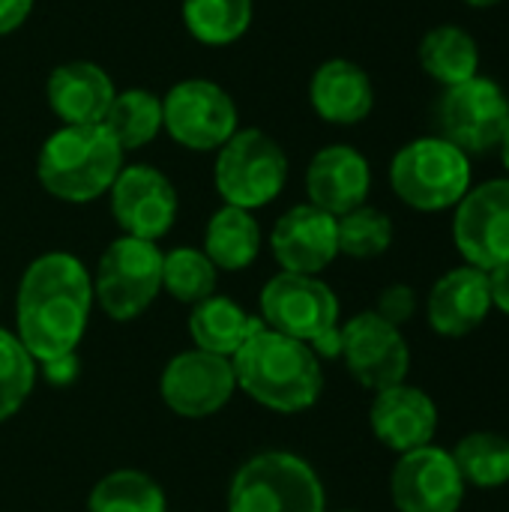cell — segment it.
Wrapping results in <instances>:
<instances>
[{"label":"cell","mask_w":509,"mask_h":512,"mask_svg":"<svg viewBox=\"0 0 509 512\" xmlns=\"http://www.w3.org/2000/svg\"><path fill=\"white\" fill-rule=\"evenodd\" d=\"M228 512H327L315 468L285 450L246 459L228 489Z\"/></svg>","instance_id":"cell-6"},{"label":"cell","mask_w":509,"mask_h":512,"mask_svg":"<svg viewBox=\"0 0 509 512\" xmlns=\"http://www.w3.org/2000/svg\"><path fill=\"white\" fill-rule=\"evenodd\" d=\"M465 492L453 453L438 444L402 453L390 474V498L399 512H459Z\"/></svg>","instance_id":"cell-14"},{"label":"cell","mask_w":509,"mask_h":512,"mask_svg":"<svg viewBox=\"0 0 509 512\" xmlns=\"http://www.w3.org/2000/svg\"><path fill=\"white\" fill-rule=\"evenodd\" d=\"M36 360L15 333L0 330V423L15 417L36 384Z\"/></svg>","instance_id":"cell-31"},{"label":"cell","mask_w":509,"mask_h":512,"mask_svg":"<svg viewBox=\"0 0 509 512\" xmlns=\"http://www.w3.org/2000/svg\"><path fill=\"white\" fill-rule=\"evenodd\" d=\"M264 327L315 345L324 333L339 327V297L336 291L318 279L303 273H276L258 297Z\"/></svg>","instance_id":"cell-10"},{"label":"cell","mask_w":509,"mask_h":512,"mask_svg":"<svg viewBox=\"0 0 509 512\" xmlns=\"http://www.w3.org/2000/svg\"><path fill=\"white\" fill-rule=\"evenodd\" d=\"M417 306H420V300H417V291L411 288V285H402V282H396V285H387L381 294H378V303H375V315L378 318H384L387 324H393V327H405L414 315H417Z\"/></svg>","instance_id":"cell-32"},{"label":"cell","mask_w":509,"mask_h":512,"mask_svg":"<svg viewBox=\"0 0 509 512\" xmlns=\"http://www.w3.org/2000/svg\"><path fill=\"white\" fill-rule=\"evenodd\" d=\"M240 129L234 96L210 78H183L162 93V132L183 150L216 153Z\"/></svg>","instance_id":"cell-7"},{"label":"cell","mask_w":509,"mask_h":512,"mask_svg":"<svg viewBox=\"0 0 509 512\" xmlns=\"http://www.w3.org/2000/svg\"><path fill=\"white\" fill-rule=\"evenodd\" d=\"M117 93L114 78L93 60H66L51 69L45 81V99L60 126L102 123Z\"/></svg>","instance_id":"cell-20"},{"label":"cell","mask_w":509,"mask_h":512,"mask_svg":"<svg viewBox=\"0 0 509 512\" xmlns=\"http://www.w3.org/2000/svg\"><path fill=\"white\" fill-rule=\"evenodd\" d=\"M342 360L360 387L381 393L408 378L411 348L399 327L369 309L342 324Z\"/></svg>","instance_id":"cell-13"},{"label":"cell","mask_w":509,"mask_h":512,"mask_svg":"<svg viewBox=\"0 0 509 512\" xmlns=\"http://www.w3.org/2000/svg\"><path fill=\"white\" fill-rule=\"evenodd\" d=\"M270 249L282 273L318 276L339 258L336 216L309 201L297 204L276 219L270 231Z\"/></svg>","instance_id":"cell-16"},{"label":"cell","mask_w":509,"mask_h":512,"mask_svg":"<svg viewBox=\"0 0 509 512\" xmlns=\"http://www.w3.org/2000/svg\"><path fill=\"white\" fill-rule=\"evenodd\" d=\"M237 390L234 366L228 357L207 351H183L162 369L159 396L168 411L186 420H204L222 411Z\"/></svg>","instance_id":"cell-15"},{"label":"cell","mask_w":509,"mask_h":512,"mask_svg":"<svg viewBox=\"0 0 509 512\" xmlns=\"http://www.w3.org/2000/svg\"><path fill=\"white\" fill-rule=\"evenodd\" d=\"M102 126L114 135L123 153L141 150L162 135V96L147 87L117 90Z\"/></svg>","instance_id":"cell-26"},{"label":"cell","mask_w":509,"mask_h":512,"mask_svg":"<svg viewBox=\"0 0 509 512\" xmlns=\"http://www.w3.org/2000/svg\"><path fill=\"white\" fill-rule=\"evenodd\" d=\"M342 512H357V510H342Z\"/></svg>","instance_id":"cell-38"},{"label":"cell","mask_w":509,"mask_h":512,"mask_svg":"<svg viewBox=\"0 0 509 512\" xmlns=\"http://www.w3.org/2000/svg\"><path fill=\"white\" fill-rule=\"evenodd\" d=\"M288 153L264 129H237L219 150L213 162V186L219 198L240 210H261L273 204L288 183Z\"/></svg>","instance_id":"cell-5"},{"label":"cell","mask_w":509,"mask_h":512,"mask_svg":"<svg viewBox=\"0 0 509 512\" xmlns=\"http://www.w3.org/2000/svg\"><path fill=\"white\" fill-rule=\"evenodd\" d=\"M261 318H252L240 303L231 297L213 294L201 303L192 306L189 315V336L198 351L219 354V357H234L240 345L261 327Z\"/></svg>","instance_id":"cell-23"},{"label":"cell","mask_w":509,"mask_h":512,"mask_svg":"<svg viewBox=\"0 0 509 512\" xmlns=\"http://www.w3.org/2000/svg\"><path fill=\"white\" fill-rule=\"evenodd\" d=\"M180 21L195 42L225 48L249 33L255 21V0H183Z\"/></svg>","instance_id":"cell-25"},{"label":"cell","mask_w":509,"mask_h":512,"mask_svg":"<svg viewBox=\"0 0 509 512\" xmlns=\"http://www.w3.org/2000/svg\"><path fill=\"white\" fill-rule=\"evenodd\" d=\"M162 291V249L150 240L126 237L108 243L93 276V300L111 321H135Z\"/></svg>","instance_id":"cell-8"},{"label":"cell","mask_w":509,"mask_h":512,"mask_svg":"<svg viewBox=\"0 0 509 512\" xmlns=\"http://www.w3.org/2000/svg\"><path fill=\"white\" fill-rule=\"evenodd\" d=\"M237 387L258 405L276 414L309 411L324 390V369L318 354L285 333L258 327L231 357Z\"/></svg>","instance_id":"cell-2"},{"label":"cell","mask_w":509,"mask_h":512,"mask_svg":"<svg viewBox=\"0 0 509 512\" xmlns=\"http://www.w3.org/2000/svg\"><path fill=\"white\" fill-rule=\"evenodd\" d=\"M78 369H81V363H78V354L72 351V354H60V357L45 360L39 372H42V378H45L48 384H54V387H69V384L78 378Z\"/></svg>","instance_id":"cell-33"},{"label":"cell","mask_w":509,"mask_h":512,"mask_svg":"<svg viewBox=\"0 0 509 512\" xmlns=\"http://www.w3.org/2000/svg\"><path fill=\"white\" fill-rule=\"evenodd\" d=\"M489 297H492V309H498L501 315L509 318V261L492 267L489 273Z\"/></svg>","instance_id":"cell-35"},{"label":"cell","mask_w":509,"mask_h":512,"mask_svg":"<svg viewBox=\"0 0 509 512\" xmlns=\"http://www.w3.org/2000/svg\"><path fill=\"white\" fill-rule=\"evenodd\" d=\"M438 135L456 144L468 156H486L498 150L509 123V99L492 78H471L447 87L435 108Z\"/></svg>","instance_id":"cell-9"},{"label":"cell","mask_w":509,"mask_h":512,"mask_svg":"<svg viewBox=\"0 0 509 512\" xmlns=\"http://www.w3.org/2000/svg\"><path fill=\"white\" fill-rule=\"evenodd\" d=\"M369 426L387 450L402 456L435 444L438 405L426 390L402 381L375 393V402L369 408Z\"/></svg>","instance_id":"cell-18"},{"label":"cell","mask_w":509,"mask_h":512,"mask_svg":"<svg viewBox=\"0 0 509 512\" xmlns=\"http://www.w3.org/2000/svg\"><path fill=\"white\" fill-rule=\"evenodd\" d=\"M309 105L330 126H357L375 108V84L360 63L330 57L309 78Z\"/></svg>","instance_id":"cell-21"},{"label":"cell","mask_w":509,"mask_h":512,"mask_svg":"<svg viewBox=\"0 0 509 512\" xmlns=\"http://www.w3.org/2000/svg\"><path fill=\"white\" fill-rule=\"evenodd\" d=\"M36 0H0V36L15 33L30 18Z\"/></svg>","instance_id":"cell-34"},{"label":"cell","mask_w":509,"mask_h":512,"mask_svg":"<svg viewBox=\"0 0 509 512\" xmlns=\"http://www.w3.org/2000/svg\"><path fill=\"white\" fill-rule=\"evenodd\" d=\"M108 207L126 237L156 243L174 228L180 198L177 186L162 168L135 162L120 168L117 180L108 189Z\"/></svg>","instance_id":"cell-11"},{"label":"cell","mask_w":509,"mask_h":512,"mask_svg":"<svg viewBox=\"0 0 509 512\" xmlns=\"http://www.w3.org/2000/svg\"><path fill=\"white\" fill-rule=\"evenodd\" d=\"M462 3H468V6H474V9H492V6H498V3H504V0H462Z\"/></svg>","instance_id":"cell-37"},{"label":"cell","mask_w":509,"mask_h":512,"mask_svg":"<svg viewBox=\"0 0 509 512\" xmlns=\"http://www.w3.org/2000/svg\"><path fill=\"white\" fill-rule=\"evenodd\" d=\"M93 309V276L69 252L33 258L15 291V336L36 363L72 354Z\"/></svg>","instance_id":"cell-1"},{"label":"cell","mask_w":509,"mask_h":512,"mask_svg":"<svg viewBox=\"0 0 509 512\" xmlns=\"http://www.w3.org/2000/svg\"><path fill=\"white\" fill-rule=\"evenodd\" d=\"M453 243L465 264L492 270L509 261V177H492L453 207Z\"/></svg>","instance_id":"cell-12"},{"label":"cell","mask_w":509,"mask_h":512,"mask_svg":"<svg viewBox=\"0 0 509 512\" xmlns=\"http://www.w3.org/2000/svg\"><path fill=\"white\" fill-rule=\"evenodd\" d=\"M336 231H339V255H348L357 261L381 258L393 246V234H396L393 219L384 210L369 207V204L339 216Z\"/></svg>","instance_id":"cell-30"},{"label":"cell","mask_w":509,"mask_h":512,"mask_svg":"<svg viewBox=\"0 0 509 512\" xmlns=\"http://www.w3.org/2000/svg\"><path fill=\"white\" fill-rule=\"evenodd\" d=\"M372 165L351 144H327L306 165V198L330 216H345L366 204Z\"/></svg>","instance_id":"cell-17"},{"label":"cell","mask_w":509,"mask_h":512,"mask_svg":"<svg viewBox=\"0 0 509 512\" xmlns=\"http://www.w3.org/2000/svg\"><path fill=\"white\" fill-rule=\"evenodd\" d=\"M219 270L204 255V249L195 246H177L171 252H162V291H168L174 300L195 306L216 294Z\"/></svg>","instance_id":"cell-29"},{"label":"cell","mask_w":509,"mask_h":512,"mask_svg":"<svg viewBox=\"0 0 509 512\" xmlns=\"http://www.w3.org/2000/svg\"><path fill=\"white\" fill-rule=\"evenodd\" d=\"M498 150H501V162H504V168H507V177H509V123H507V129H504V138H501Z\"/></svg>","instance_id":"cell-36"},{"label":"cell","mask_w":509,"mask_h":512,"mask_svg":"<svg viewBox=\"0 0 509 512\" xmlns=\"http://www.w3.org/2000/svg\"><path fill=\"white\" fill-rule=\"evenodd\" d=\"M261 225L252 210H240L231 204H222L204 228V255L216 264V270L237 273L258 261L261 255Z\"/></svg>","instance_id":"cell-22"},{"label":"cell","mask_w":509,"mask_h":512,"mask_svg":"<svg viewBox=\"0 0 509 512\" xmlns=\"http://www.w3.org/2000/svg\"><path fill=\"white\" fill-rule=\"evenodd\" d=\"M417 57H420V66L426 69V75L435 78L444 90L480 75V45L459 24L432 27L420 39Z\"/></svg>","instance_id":"cell-24"},{"label":"cell","mask_w":509,"mask_h":512,"mask_svg":"<svg viewBox=\"0 0 509 512\" xmlns=\"http://www.w3.org/2000/svg\"><path fill=\"white\" fill-rule=\"evenodd\" d=\"M123 147L102 126H57L36 153L39 186L66 204H90L108 195L123 162Z\"/></svg>","instance_id":"cell-3"},{"label":"cell","mask_w":509,"mask_h":512,"mask_svg":"<svg viewBox=\"0 0 509 512\" xmlns=\"http://www.w3.org/2000/svg\"><path fill=\"white\" fill-rule=\"evenodd\" d=\"M468 489L492 492L509 483V438L501 432H471L450 450Z\"/></svg>","instance_id":"cell-27"},{"label":"cell","mask_w":509,"mask_h":512,"mask_svg":"<svg viewBox=\"0 0 509 512\" xmlns=\"http://www.w3.org/2000/svg\"><path fill=\"white\" fill-rule=\"evenodd\" d=\"M471 186V156L441 135L414 138L390 159V189L417 213L453 210Z\"/></svg>","instance_id":"cell-4"},{"label":"cell","mask_w":509,"mask_h":512,"mask_svg":"<svg viewBox=\"0 0 509 512\" xmlns=\"http://www.w3.org/2000/svg\"><path fill=\"white\" fill-rule=\"evenodd\" d=\"M492 315L489 276L471 264L447 270L426 297V321L444 339H465Z\"/></svg>","instance_id":"cell-19"},{"label":"cell","mask_w":509,"mask_h":512,"mask_svg":"<svg viewBox=\"0 0 509 512\" xmlns=\"http://www.w3.org/2000/svg\"><path fill=\"white\" fill-rule=\"evenodd\" d=\"M87 512H168L162 486L144 471H111L87 495Z\"/></svg>","instance_id":"cell-28"}]
</instances>
